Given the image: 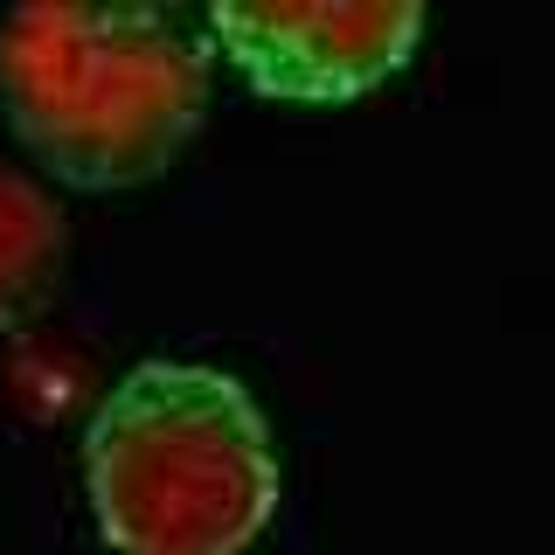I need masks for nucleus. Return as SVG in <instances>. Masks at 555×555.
<instances>
[{"label":"nucleus","instance_id":"20e7f679","mask_svg":"<svg viewBox=\"0 0 555 555\" xmlns=\"http://www.w3.org/2000/svg\"><path fill=\"white\" fill-rule=\"evenodd\" d=\"M69 257V208L63 195L0 153V334L22 326L56 292Z\"/></svg>","mask_w":555,"mask_h":555},{"label":"nucleus","instance_id":"f03ea898","mask_svg":"<svg viewBox=\"0 0 555 555\" xmlns=\"http://www.w3.org/2000/svg\"><path fill=\"white\" fill-rule=\"evenodd\" d=\"M83 500L118 555H236L278 507L257 389L202 354H146L83 416Z\"/></svg>","mask_w":555,"mask_h":555},{"label":"nucleus","instance_id":"f257e3e1","mask_svg":"<svg viewBox=\"0 0 555 555\" xmlns=\"http://www.w3.org/2000/svg\"><path fill=\"white\" fill-rule=\"evenodd\" d=\"M208 77L202 14L153 0H28L0 22V112L77 188L153 181L195 139Z\"/></svg>","mask_w":555,"mask_h":555},{"label":"nucleus","instance_id":"7ed1b4c3","mask_svg":"<svg viewBox=\"0 0 555 555\" xmlns=\"http://www.w3.org/2000/svg\"><path fill=\"white\" fill-rule=\"evenodd\" d=\"M424 0H216L202 8L208 42L264 98L340 104L410 63Z\"/></svg>","mask_w":555,"mask_h":555}]
</instances>
